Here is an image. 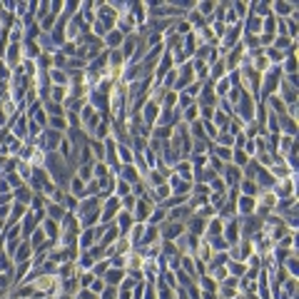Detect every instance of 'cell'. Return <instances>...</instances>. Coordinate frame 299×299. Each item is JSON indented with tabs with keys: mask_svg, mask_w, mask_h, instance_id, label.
Segmentation results:
<instances>
[{
	"mask_svg": "<svg viewBox=\"0 0 299 299\" xmlns=\"http://www.w3.org/2000/svg\"><path fill=\"white\" fill-rule=\"evenodd\" d=\"M117 212H120V197H115V195H110V197H105L102 200V207H100V224H112V220L117 217Z\"/></svg>",
	"mask_w": 299,
	"mask_h": 299,
	"instance_id": "cell-1",
	"label": "cell"
},
{
	"mask_svg": "<svg viewBox=\"0 0 299 299\" xmlns=\"http://www.w3.org/2000/svg\"><path fill=\"white\" fill-rule=\"evenodd\" d=\"M157 229H160V240H169V242H175L180 234H185V224L169 222V220H165V222L160 224Z\"/></svg>",
	"mask_w": 299,
	"mask_h": 299,
	"instance_id": "cell-2",
	"label": "cell"
},
{
	"mask_svg": "<svg viewBox=\"0 0 299 299\" xmlns=\"http://www.w3.org/2000/svg\"><path fill=\"white\" fill-rule=\"evenodd\" d=\"M294 177H297V175L284 177V180H277V182H274L272 192L277 195V200H284V197H292V195H294Z\"/></svg>",
	"mask_w": 299,
	"mask_h": 299,
	"instance_id": "cell-3",
	"label": "cell"
},
{
	"mask_svg": "<svg viewBox=\"0 0 299 299\" xmlns=\"http://www.w3.org/2000/svg\"><path fill=\"white\" fill-rule=\"evenodd\" d=\"M205 229H207V220L192 212V215H189V220L185 222V232L187 234H195V237H200V234L205 237Z\"/></svg>",
	"mask_w": 299,
	"mask_h": 299,
	"instance_id": "cell-4",
	"label": "cell"
},
{
	"mask_svg": "<svg viewBox=\"0 0 299 299\" xmlns=\"http://www.w3.org/2000/svg\"><path fill=\"white\" fill-rule=\"evenodd\" d=\"M140 117H142V122L147 125V127H152L155 122H157V117H160V105H155V102H145L142 105V110H140Z\"/></svg>",
	"mask_w": 299,
	"mask_h": 299,
	"instance_id": "cell-5",
	"label": "cell"
},
{
	"mask_svg": "<svg viewBox=\"0 0 299 299\" xmlns=\"http://www.w3.org/2000/svg\"><path fill=\"white\" fill-rule=\"evenodd\" d=\"M224 180V185L227 187H237L240 182H242V169L234 167V165H224V172L220 175Z\"/></svg>",
	"mask_w": 299,
	"mask_h": 299,
	"instance_id": "cell-6",
	"label": "cell"
},
{
	"mask_svg": "<svg viewBox=\"0 0 299 299\" xmlns=\"http://www.w3.org/2000/svg\"><path fill=\"white\" fill-rule=\"evenodd\" d=\"M132 224H135V220H132L130 212L120 209V212H117V217H115V227L120 229V234H125V237H127V232L132 229Z\"/></svg>",
	"mask_w": 299,
	"mask_h": 299,
	"instance_id": "cell-7",
	"label": "cell"
},
{
	"mask_svg": "<svg viewBox=\"0 0 299 299\" xmlns=\"http://www.w3.org/2000/svg\"><path fill=\"white\" fill-rule=\"evenodd\" d=\"M189 215H192V209H189L187 205H180V207H172V209H167V220H169V222L185 224L187 220H189Z\"/></svg>",
	"mask_w": 299,
	"mask_h": 299,
	"instance_id": "cell-8",
	"label": "cell"
},
{
	"mask_svg": "<svg viewBox=\"0 0 299 299\" xmlns=\"http://www.w3.org/2000/svg\"><path fill=\"white\" fill-rule=\"evenodd\" d=\"M125 277H127V272H125V269L110 267V269L105 272V277H102V280H105V284H108V287H120V284L125 282Z\"/></svg>",
	"mask_w": 299,
	"mask_h": 299,
	"instance_id": "cell-9",
	"label": "cell"
},
{
	"mask_svg": "<svg viewBox=\"0 0 299 299\" xmlns=\"http://www.w3.org/2000/svg\"><path fill=\"white\" fill-rule=\"evenodd\" d=\"M93 244H97L95 229H82V232L77 234V249H80V252H88Z\"/></svg>",
	"mask_w": 299,
	"mask_h": 299,
	"instance_id": "cell-10",
	"label": "cell"
},
{
	"mask_svg": "<svg viewBox=\"0 0 299 299\" xmlns=\"http://www.w3.org/2000/svg\"><path fill=\"white\" fill-rule=\"evenodd\" d=\"M65 215H68V209H65L62 205H57V202H50V200L45 202V217H48V220H55V222H60Z\"/></svg>",
	"mask_w": 299,
	"mask_h": 299,
	"instance_id": "cell-11",
	"label": "cell"
},
{
	"mask_svg": "<svg viewBox=\"0 0 299 299\" xmlns=\"http://www.w3.org/2000/svg\"><path fill=\"white\" fill-rule=\"evenodd\" d=\"M40 227H42V232L48 234V240H53V242L57 244V240H60V222H55V220H42L40 222Z\"/></svg>",
	"mask_w": 299,
	"mask_h": 299,
	"instance_id": "cell-12",
	"label": "cell"
},
{
	"mask_svg": "<svg viewBox=\"0 0 299 299\" xmlns=\"http://www.w3.org/2000/svg\"><path fill=\"white\" fill-rule=\"evenodd\" d=\"M102 40H105V42H102V45H105V50H120V45H122L125 35H122L120 30H110Z\"/></svg>",
	"mask_w": 299,
	"mask_h": 299,
	"instance_id": "cell-13",
	"label": "cell"
},
{
	"mask_svg": "<svg viewBox=\"0 0 299 299\" xmlns=\"http://www.w3.org/2000/svg\"><path fill=\"white\" fill-rule=\"evenodd\" d=\"M115 152H117V160H120L122 165H132V162H135V152H132L130 145H125V142H117Z\"/></svg>",
	"mask_w": 299,
	"mask_h": 299,
	"instance_id": "cell-14",
	"label": "cell"
},
{
	"mask_svg": "<svg viewBox=\"0 0 299 299\" xmlns=\"http://www.w3.org/2000/svg\"><path fill=\"white\" fill-rule=\"evenodd\" d=\"M137 40L140 37L137 35H127L125 40H122V45H120V53H122V57H125V62L130 60L132 55H135V48H137Z\"/></svg>",
	"mask_w": 299,
	"mask_h": 299,
	"instance_id": "cell-15",
	"label": "cell"
},
{
	"mask_svg": "<svg viewBox=\"0 0 299 299\" xmlns=\"http://www.w3.org/2000/svg\"><path fill=\"white\" fill-rule=\"evenodd\" d=\"M33 195H35V192H33L30 187L23 185L20 189H15V192H13V202H20V205L30 207V200H33Z\"/></svg>",
	"mask_w": 299,
	"mask_h": 299,
	"instance_id": "cell-16",
	"label": "cell"
},
{
	"mask_svg": "<svg viewBox=\"0 0 299 299\" xmlns=\"http://www.w3.org/2000/svg\"><path fill=\"white\" fill-rule=\"evenodd\" d=\"M175 175H177L180 180H185V182H195V180H192V165H189V160H180V162L175 165Z\"/></svg>",
	"mask_w": 299,
	"mask_h": 299,
	"instance_id": "cell-17",
	"label": "cell"
},
{
	"mask_svg": "<svg viewBox=\"0 0 299 299\" xmlns=\"http://www.w3.org/2000/svg\"><path fill=\"white\" fill-rule=\"evenodd\" d=\"M224 229V220L220 217H212V220H207V229H205V237H220Z\"/></svg>",
	"mask_w": 299,
	"mask_h": 299,
	"instance_id": "cell-18",
	"label": "cell"
},
{
	"mask_svg": "<svg viewBox=\"0 0 299 299\" xmlns=\"http://www.w3.org/2000/svg\"><path fill=\"white\" fill-rule=\"evenodd\" d=\"M85 187H88V182H82L77 175H73V177H70V185H68V189H70V195H73V197H80V200H82V197H85Z\"/></svg>",
	"mask_w": 299,
	"mask_h": 299,
	"instance_id": "cell-19",
	"label": "cell"
},
{
	"mask_svg": "<svg viewBox=\"0 0 299 299\" xmlns=\"http://www.w3.org/2000/svg\"><path fill=\"white\" fill-rule=\"evenodd\" d=\"M224 267H227V274H229V277H240V280H242L244 274H247V264H244V262L229 260Z\"/></svg>",
	"mask_w": 299,
	"mask_h": 299,
	"instance_id": "cell-20",
	"label": "cell"
},
{
	"mask_svg": "<svg viewBox=\"0 0 299 299\" xmlns=\"http://www.w3.org/2000/svg\"><path fill=\"white\" fill-rule=\"evenodd\" d=\"M167 220V209H162V207H155L152 212H150V217H147V222L145 224H152V227H160V224Z\"/></svg>",
	"mask_w": 299,
	"mask_h": 299,
	"instance_id": "cell-21",
	"label": "cell"
},
{
	"mask_svg": "<svg viewBox=\"0 0 299 299\" xmlns=\"http://www.w3.org/2000/svg\"><path fill=\"white\" fill-rule=\"evenodd\" d=\"M249 160H252V157H247V155H244L242 150H232V160H229V165H234V167H240V169H244L247 167V165H249Z\"/></svg>",
	"mask_w": 299,
	"mask_h": 299,
	"instance_id": "cell-22",
	"label": "cell"
},
{
	"mask_svg": "<svg viewBox=\"0 0 299 299\" xmlns=\"http://www.w3.org/2000/svg\"><path fill=\"white\" fill-rule=\"evenodd\" d=\"M48 127L55 132H68V122H65V115H60V117H48Z\"/></svg>",
	"mask_w": 299,
	"mask_h": 299,
	"instance_id": "cell-23",
	"label": "cell"
},
{
	"mask_svg": "<svg viewBox=\"0 0 299 299\" xmlns=\"http://www.w3.org/2000/svg\"><path fill=\"white\" fill-rule=\"evenodd\" d=\"M197 115H200V108H197V102H195V105H189L187 110H182V117H180V120H182L185 125H192V122H197Z\"/></svg>",
	"mask_w": 299,
	"mask_h": 299,
	"instance_id": "cell-24",
	"label": "cell"
},
{
	"mask_svg": "<svg viewBox=\"0 0 299 299\" xmlns=\"http://www.w3.org/2000/svg\"><path fill=\"white\" fill-rule=\"evenodd\" d=\"M23 53H25V60H37V57L42 55L40 48H37V42H23Z\"/></svg>",
	"mask_w": 299,
	"mask_h": 299,
	"instance_id": "cell-25",
	"label": "cell"
},
{
	"mask_svg": "<svg viewBox=\"0 0 299 299\" xmlns=\"http://www.w3.org/2000/svg\"><path fill=\"white\" fill-rule=\"evenodd\" d=\"M42 110L48 112V117H60V115H65V108L62 105H57V102H42Z\"/></svg>",
	"mask_w": 299,
	"mask_h": 299,
	"instance_id": "cell-26",
	"label": "cell"
},
{
	"mask_svg": "<svg viewBox=\"0 0 299 299\" xmlns=\"http://www.w3.org/2000/svg\"><path fill=\"white\" fill-rule=\"evenodd\" d=\"M215 145H217V147H234V137H232V135H229V132H220V135H217V137H215Z\"/></svg>",
	"mask_w": 299,
	"mask_h": 299,
	"instance_id": "cell-27",
	"label": "cell"
},
{
	"mask_svg": "<svg viewBox=\"0 0 299 299\" xmlns=\"http://www.w3.org/2000/svg\"><path fill=\"white\" fill-rule=\"evenodd\" d=\"M108 269H110V260H97V262L93 264V269H90V272H93L95 277H100V280H102Z\"/></svg>",
	"mask_w": 299,
	"mask_h": 299,
	"instance_id": "cell-28",
	"label": "cell"
},
{
	"mask_svg": "<svg viewBox=\"0 0 299 299\" xmlns=\"http://www.w3.org/2000/svg\"><path fill=\"white\" fill-rule=\"evenodd\" d=\"M209 192H220V195H227V185H224V180L217 175L212 182H209Z\"/></svg>",
	"mask_w": 299,
	"mask_h": 299,
	"instance_id": "cell-29",
	"label": "cell"
},
{
	"mask_svg": "<svg viewBox=\"0 0 299 299\" xmlns=\"http://www.w3.org/2000/svg\"><path fill=\"white\" fill-rule=\"evenodd\" d=\"M135 205H137V197H135V195H127V197L120 200V209H125V212H130V215H132V209H135Z\"/></svg>",
	"mask_w": 299,
	"mask_h": 299,
	"instance_id": "cell-30",
	"label": "cell"
},
{
	"mask_svg": "<svg viewBox=\"0 0 299 299\" xmlns=\"http://www.w3.org/2000/svg\"><path fill=\"white\" fill-rule=\"evenodd\" d=\"M105 287H108V284H105V280H100V277H97V280H93V284H90V287H88V289H90V292H95V294H97V297H100V294H102V289H105Z\"/></svg>",
	"mask_w": 299,
	"mask_h": 299,
	"instance_id": "cell-31",
	"label": "cell"
},
{
	"mask_svg": "<svg viewBox=\"0 0 299 299\" xmlns=\"http://www.w3.org/2000/svg\"><path fill=\"white\" fill-rule=\"evenodd\" d=\"M142 299H157V289H155V284H152V282L145 284V294H142Z\"/></svg>",
	"mask_w": 299,
	"mask_h": 299,
	"instance_id": "cell-32",
	"label": "cell"
},
{
	"mask_svg": "<svg viewBox=\"0 0 299 299\" xmlns=\"http://www.w3.org/2000/svg\"><path fill=\"white\" fill-rule=\"evenodd\" d=\"M100 299H117V287H105Z\"/></svg>",
	"mask_w": 299,
	"mask_h": 299,
	"instance_id": "cell-33",
	"label": "cell"
},
{
	"mask_svg": "<svg viewBox=\"0 0 299 299\" xmlns=\"http://www.w3.org/2000/svg\"><path fill=\"white\" fill-rule=\"evenodd\" d=\"M75 299H100V297H97L95 292H90V289H77Z\"/></svg>",
	"mask_w": 299,
	"mask_h": 299,
	"instance_id": "cell-34",
	"label": "cell"
},
{
	"mask_svg": "<svg viewBox=\"0 0 299 299\" xmlns=\"http://www.w3.org/2000/svg\"><path fill=\"white\" fill-rule=\"evenodd\" d=\"M62 8H65V3H62V0H55V3L50 5V15H55V18H57V13L62 15Z\"/></svg>",
	"mask_w": 299,
	"mask_h": 299,
	"instance_id": "cell-35",
	"label": "cell"
},
{
	"mask_svg": "<svg viewBox=\"0 0 299 299\" xmlns=\"http://www.w3.org/2000/svg\"><path fill=\"white\" fill-rule=\"evenodd\" d=\"M8 297V289H0V299H5Z\"/></svg>",
	"mask_w": 299,
	"mask_h": 299,
	"instance_id": "cell-36",
	"label": "cell"
},
{
	"mask_svg": "<svg viewBox=\"0 0 299 299\" xmlns=\"http://www.w3.org/2000/svg\"><path fill=\"white\" fill-rule=\"evenodd\" d=\"M53 299H73L70 294H60V297H53Z\"/></svg>",
	"mask_w": 299,
	"mask_h": 299,
	"instance_id": "cell-37",
	"label": "cell"
}]
</instances>
